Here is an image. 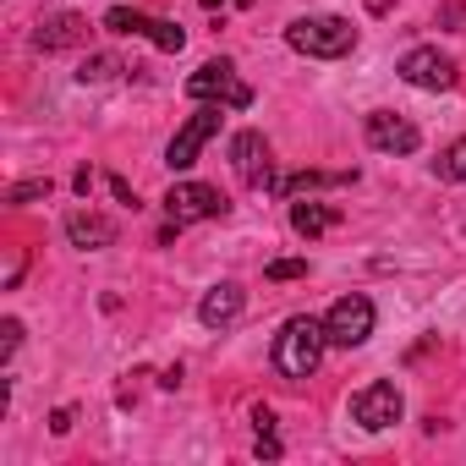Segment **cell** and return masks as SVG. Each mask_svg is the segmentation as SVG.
I'll use <instances>...</instances> for the list:
<instances>
[{
  "label": "cell",
  "instance_id": "26",
  "mask_svg": "<svg viewBox=\"0 0 466 466\" xmlns=\"http://www.w3.org/2000/svg\"><path fill=\"white\" fill-rule=\"evenodd\" d=\"M110 192H116V198H121V203H137V198H132V187H127V181H121V176H110Z\"/></svg>",
  "mask_w": 466,
  "mask_h": 466
},
{
  "label": "cell",
  "instance_id": "8",
  "mask_svg": "<svg viewBox=\"0 0 466 466\" xmlns=\"http://www.w3.org/2000/svg\"><path fill=\"white\" fill-rule=\"evenodd\" d=\"M400 411H406V400H400V390H395L390 379H373V384H362V390L351 395V422H357V428H368V433L395 428V422H400Z\"/></svg>",
  "mask_w": 466,
  "mask_h": 466
},
{
  "label": "cell",
  "instance_id": "3",
  "mask_svg": "<svg viewBox=\"0 0 466 466\" xmlns=\"http://www.w3.org/2000/svg\"><path fill=\"white\" fill-rule=\"evenodd\" d=\"M187 99L198 105H225V110H248L253 105V88L237 77V61H203L192 77H187Z\"/></svg>",
  "mask_w": 466,
  "mask_h": 466
},
{
  "label": "cell",
  "instance_id": "9",
  "mask_svg": "<svg viewBox=\"0 0 466 466\" xmlns=\"http://www.w3.org/2000/svg\"><path fill=\"white\" fill-rule=\"evenodd\" d=\"M219 110H225V105H203L198 116H187V127H181V132L170 137V148H165V165H170V170H192V165H198L203 143L219 132Z\"/></svg>",
  "mask_w": 466,
  "mask_h": 466
},
{
  "label": "cell",
  "instance_id": "13",
  "mask_svg": "<svg viewBox=\"0 0 466 466\" xmlns=\"http://www.w3.org/2000/svg\"><path fill=\"white\" fill-rule=\"evenodd\" d=\"M242 308H248V291H242L237 280H219V286L203 291L198 319H203L208 329H225V324H237V319H242Z\"/></svg>",
  "mask_w": 466,
  "mask_h": 466
},
{
  "label": "cell",
  "instance_id": "16",
  "mask_svg": "<svg viewBox=\"0 0 466 466\" xmlns=\"http://www.w3.org/2000/svg\"><path fill=\"white\" fill-rule=\"evenodd\" d=\"M357 170H297V176H269L275 192H319V187H346Z\"/></svg>",
  "mask_w": 466,
  "mask_h": 466
},
{
  "label": "cell",
  "instance_id": "12",
  "mask_svg": "<svg viewBox=\"0 0 466 466\" xmlns=\"http://www.w3.org/2000/svg\"><path fill=\"white\" fill-rule=\"evenodd\" d=\"M66 242L83 248V253H105V248H116V219H105L94 208H72L66 214Z\"/></svg>",
  "mask_w": 466,
  "mask_h": 466
},
{
  "label": "cell",
  "instance_id": "21",
  "mask_svg": "<svg viewBox=\"0 0 466 466\" xmlns=\"http://www.w3.org/2000/svg\"><path fill=\"white\" fill-rule=\"evenodd\" d=\"M264 275H269V280H302V275H308V258H275Z\"/></svg>",
  "mask_w": 466,
  "mask_h": 466
},
{
  "label": "cell",
  "instance_id": "17",
  "mask_svg": "<svg viewBox=\"0 0 466 466\" xmlns=\"http://www.w3.org/2000/svg\"><path fill=\"white\" fill-rule=\"evenodd\" d=\"M433 170H439V181H455V187H466V137H455L450 148H439Z\"/></svg>",
  "mask_w": 466,
  "mask_h": 466
},
{
  "label": "cell",
  "instance_id": "10",
  "mask_svg": "<svg viewBox=\"0 0 466 466\" xmlns=\"http://www.w3.org/2000/svg\"><path fill=\"white\" fill-rule=\"evenodd\" d=\"M368 143H373L379 154H417V148H422V132H417L406 116H395V110H373V116H368Z\"/></svg>",
  "mask_w": 466,
  "mask_h": 466
},
{
  "label": "cell",
  "instance_id": "27",
  "mask_svg": "<svg viewBox=\"0 0 466 466\" xmlns=\"http://www.w3.org/2000/svg\"><path fill=\"white\" fill-rule=\"evenodd\" d=\"M225 6H253V0H203V12H225Z\"/></svg>",
  "mask_w": 466,
  "mask_h": 466
},
{
  "label": "cell",
  "instance_id": "14",
  "mask_svg": "<svg viewBox=\"0 0 466 466\" xmlns=\"http://www.w3.org/2000/svg\"><path fill=\"white\" fill-rule=\"evenodd\" d=\"M83 39H88V23H83L77 12L39 17V28H34V45H39V50H72V45H83Z\"/></svg>",
  "mask_w": 466,
  "mask_h": 466
},
{
  "label": "cell",
  "instance_id": "18",
  "mask_svg": "<svg viewBox=\"0 0 466 466\" xmlns=\"http://www.w3.org/2000/svg\"><path fill=\"white\" fill-rule=\"evenodd\" d=\"M116 72H137V66H121L116 56H88V61L77 66V83H105V77H116Z\"/></svg>",
  "mask_w": 466,
  "mask_h": 466
},
{
  "label": "cell",
  "instance_id": "22",
  "mask_svg": "<svg viewBox=\"0 0 466 466\" xmlns=\"http://www.w3.org/2000/svg\"><path fill=\"white\" fill-rule=\"evenodd\" d=\"M253 455H258V461H280L286 450H280V439H275V433H258V444H253Z\"/></svg>",
  "mask_w": 466,
  "mask_h": 466
},
{
  "label": "cell",
  "instance_id": "20",
  "mask_svg": "<svg viewBox=\"0 0 466 466\" xmlns=\"http://www.w3.org/2000/svg\"><path fill=\"white\" fill-rule=\"evenodd\" d=\"M17 346H23V324L17 319H0V362H12Z\"/></svg>",
  "mask_w": 466,
  "mask_h": 466
},
{
  "label": "cell",
  "instance_id": "1",
  "mask_svg": "<svg viewBox=\"0 0 466 466\" xmlns=\"http://www.w3.org/2000/svg\"><path fill=\"white\" fill-rule=\"evenodd\" d=\"M324 346H329L324 319H308V313L302 319H286L280 335H275V368H280V379H291V384L313 379L319 362H324Z\"/></svg>",
  "mask_w": 466,
  "mask_h": 466
},
{
  "label": "cell",
  "instance_id": "2",
  "mask_svg": "<svg viewBox=\"0 0 466 466\" xmlns=\"http://www.w3.org/2000/svg\"><path fill=\"white\" fill-rule=\"evenodd\" d=\"M286 45L308 61H340L357 50V28L346 17H297L286 28Z\"/></svg>",
  "mask_w": 466,
  "mask_h": 466
},
{
  "label": "cell",
  "instance_id": "24",
  "mask_svg": "<svg viewBox=\"0 0 466 466\" xmlns=\"http://www.w3.org/2000/svg\"><path fill=\"white\" fill-rule=\"evenodd\" d=\"M23 269H28V258H23V253H12V264H6V280H0V286H6V291H12V286L23 280Z\"/></svg>",
  "mask_w": 466,
  "mask_h": 466
},
{
  "label": "cell",
  "instance_id": "11",
  "mask_svg": "<svg viewBox=\"0 0 466 466\" xmlns=\"http://www.w3.org/2000/svg\"><path fill=\"white\" fill-rule=\"evenodd\" d=\"M230 165L248 187H269V143L264 132H237L230 137Z\"/></svg>",
  "mask_w": 466,
  "mask_h": 466
},
{
  "label": "cell",
  "instance_id": "25",
  "mask_svg": "<svg viewBox=\"0 0 466 466\" xmlns=\"http://www.w3.org/2000/svg\"><path fill=\"white\" fill-rule=\"evenodd\" d=\"M253 428H258V433H275V411H269V406H253Z\"/></svg>",
  "mask_w": 466,
  "mask_h": 466
},
{
  "label": "cell",
  "instance_id": "6",
  "mask_svg": "<svg viewBox=\"0 0 466 466\" xmlns=\"http://www.w3.org/2000/svg\"><path fill=\"white\" fill-rule=\"evenodd\" d=\"M105 28H110V34H127V39H148V45L165 50V56H176V50L187 45V34H181L176 23L148 17V12H132V6H110V12H105Z\"/></svg>",
  "mask_w": 466,
  "mask_h": 466
},
{
  "label": "cell",
  "instance_id": "19",
  "mask_svg": "<svg viewBox=\"0 0 466 466\" xmlns=\"http://www.w3.org/2000/svg\"><path fill=\"white\" fill-rule=\"evenodd\" d=\"M34 198H50V176H39V181H17V187H6V203H34Z\"/></svg>",
  "mask_w": 466,
  "mask_h": 466
},
{
  "label": "cell",
  "instance_id": "23",
  "mask_svg": "<svg viewBox=\"0 0 466 466\" xmlns=\"http://www.w3.org/2000/svg\"><path fill=\"white\" fill-rule=\"evenodd\" d=\"M72 422H77L72 406H56V411H50V433H72Z\"/></svg>",
  "mask_w": 466,
  "mask_h": 466
},
{
  "label": "cell",
  "instance_id": "7",
  "mask_svg": "<svg viewBox=\"0 0 466 466\" xmlns=\"http://www.w3.org/2000/svg\"><path fill=\"white\" fill-rule=\"evenodd\" d=\"M225 192L219 187H208V181H176L170 192H165V214L176 219V225H198V219H225Z\"/></svg>",
  "mask_w": 466,
  "mask_h": 466
},
{
  "label": "cell",
  "instance_id": "15",
  "mask_svg": "<svg viewBox=\"0 0 466 466\" xmlns=\"http://www.w3.org/2000/svg\"><path fill=\"white\" fill-rule=\"evenodd\" d=\"M335 225H340V208H329V203H291V230H297V237L319 242L324 230H335Z\"/></svg>",
  "mask_w": 466,
  "mask_h": 466
},
{
  "label": "cell",
  "instance_id": "5",
  "mask_svg": "<svg viewBox=\"0 0 466 466\" xmlns=\"http://www.w3.org/2000/svg\"><path fill=\"white\" fill-rule=\"evenodd\" d=\"M373 324H379V313H373V302H368L362 291L340 297V302L324 313V335H329V346H340V351L362 346V340L373 335Z\"/></svg>",
  "mask_w": 466,
  "mask_h": 466
},
{
  "label": "cell",
  "instance_id": "4",
  "mask_svg": "<svg viewBox=\"0 0 466 466\" xmlns=\"http://www.w3.org/2000/svg\"><path fill=\"white\" fill-rule=\"evenodd\" d=\"M395 77L411 83V88H422V94H450L461 72H455V61L439 56L433 45H417V50H406V56L395 61Z\"/></svg>",
  "mask_w": 466,
  "mask_h": 466
}]
</instances>
